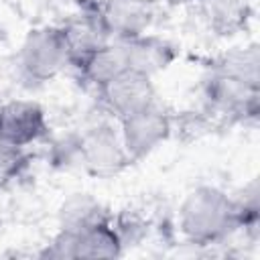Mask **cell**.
<instances>
[{"label": "cell", "instance_id": "8fae6325", "mask_svg": "<svg viewBox=\"0 0 260 260\" xmlns=\"http://www.w3.org/2000/svg\"><path fill=\"white\" fill-rule=\"evenodd\" d=\"M81 81H85L93 91H98L102 85H106L116 75L128 71L124 45L120 39L108 41L104 47L93 51L89 57H85L79 65L73 67Z\"/></svg>", "mask_w": 260, "mask_h": 260}, {"label": "cell", "instance_id": "8992f818", "mask_svg": "<svg viewBox=\"0 0 260 260\" xmlns=\"http://www.w3.org/2000/svg\"><path fill=\"white\" fill-rule=\"evenodd\" d=\"M95 95L102 110L116 122L158 102L152 77L130 69L102 85Z\"/></svg>", "mask_w": 260, "mask_h": 260}, {"label": "cell", "instance_id": "9c48e42d", "mask_svg": "<svg viewBox=\"0 0 260 260\" xmlns=\"http://www.w3.org/2000/svg\"><path fill=\"white\" fill-rule=\"evenodd\" d=\"M98 10L112 39H134L150 32L156 0H100Z\"/></svg>", "mask_w": 260, "mask_h": 260}, {"label": "cell", "instance_id": "52a82bcc", "mask_svg": "<svg viewBox=\"0 0 260 260\" xmlns=\"http://www.w3.org/2000/svg\"><path fill=\"white\" fill-rule=\"evenodd\" d=\"M59 30L69 55V67L79 65L85 57L112 41L98 4L75 8V12L63 24H59Z\"/></svg>", "mask_w": 260, "mask_h": 260}, {"label": "cell", "instance_id": "2e32d148", "mask_svg": "<svg viewBox=\"0 0 260 260\" xmlns=\"http://www.w3.org/2000/svg\"><path fill=\"white\" fill-rule=\"evenodd\" d=\"M238 217H240V234L248 242H258L260 236V187L258 179H250L244 189L234 195Z\"/></svg>", "mask_w": 260, "mask_h": 260}, {"label": "cell", "instance_id": "ffe728a7", "mask_svg": "<svg viewBox=\"0 0 260 260\" xmlns=\"http://www.w3.org/2000/svg\"><path fill=\"white\" fill-rule=\"evenodd\" d=\"M63 2H67V4H71V6H75V8H83V6L98 4L100 0H63Z\"/></svg>", "mask_w": 260, "mask_h": 260}, {"label": "cell", "instance_id": "277c9868", "mask_svg": "<svg viewBox=\"0 0 260 260\" xmlns=\"http://www.w3.org/2000/svg\"><path fill=\"white\" fill-rule=\"evenodd\" d=\"M118 132L130 162H140L173 136L175 118L156 102L118 120Z\"/></svg>", "mask_w": 260, "mask_h": 260}, {"label": "cell", "instance_id": "4fadbf2b", "mask_svg": "<svg viewBox=\"0 0 260 260\" xmlns=\"http://www.w3.org/2000/svg\"><path fill=\"white\" fill-rule=\"evenodd\" d=\"M112 219L100 199L89 193H71L57 209V223L61 230L79 234L100 221Z\"/></svg>", "mask_w": 260, "mask_h": 260}, {"label": "cell", "instance_id": "5b68a950", "mask_svg": "<svg viewBox=\"0 0 260 260\" xmlns=\"http://www.w3.org/2000/svg\"><path fill=\"white\" fill-rule=\"evenodd\" d=\"M120 132L110 122H95L79 132V167L98 179H112L130 167Z\"/></svg>", "mask_w": 260, "mask_h": 260}, {"label": "cell", "instance_id": "ac0fdd59", "mask_svg": "<svg viewBox=\"0 0 260 260\" xmlns=\"http://www.w3.org/2000/svg\"><path fill=\"white\" fill-rule=\"evenodd\" d=\"M24 152L26 148L12 144L0 130V177L16 175L24 165Z\"/></svg>", "mask_w": 260, "mask_h": 260}, {"label": "cell", "instance_id": "3957f363", "mask_svg": "<svg viewBox=\"0 0 260 260\" xmlns=\"http://www.w3.org/2000/svg\"><path fill=\"white\" fill-rule=\"evenodd\" d=\"M16 65L30 83H49L69 67V55L59 24L30 28L18 49Z\"/></svg>", "mask_w": 260, "mask_h": 260}, {"label": "cell", "instance_id": "9a60e30c", "mask_svg": "<svg viewBox=\"0 0 260 260\" xmlns=\"http://www.w3.org/2000/svg\"><path fill=\"white\" fill-rule=\"evenodd\" d=\"M207 67L240 77L252 85H260V49L256 43L228 49L217 55Z\"/></svg>", "mask_w": 260, "mask_h": 260}, {"label": "cell", "instance_id": "ba28073f", "mask_svg": "<svg viewBox=\"0 0 260 260\" xmlns=\"http://www.w3.org/2000/svg\"><path fill=\"white\" fill-rule=\"evenodd\" d=\"M0 130L16 146L28 148L49 136L45 108L35 100H10L0 106Z\"/></svg>", "mask_w": 260, "mask_h": 260}, {"label": "cell", "instance_id": "e0dca14e", "mask_svg": "<svg viewBox=\"0 0 260 260\" xmlns=\"http://www.w3.org/2000/svg\"><path fill=\"white\" fill-rule=\"evenodd\" d=\"M41 258L49 260H73L77 258V234L67 232V230H57L53 238L39 250Z\"/></svg>", "mask_w": 260, "mask_h": 260}, {"label": "cell", "instance_id": "7c38bea8", "mask_svg": "<svg viewBox=\"0 0 260 260\" xmlns=\"http://www.w3.org/2000/svg\"><path fill=\"white\" fill-rule=\"evenodd\" d=\"M197 6L209 30L219 37L242 32L254 14V0H199Z\"/></svg>", "mask_w": 260, "mask_h": 260}, {"label": "cell", "instance_id": "44dd1931", "mask_svg": "<svg viewBox=\"0 0 260 260\" xmlns=\"http://www.w3.org/2000/svg\"><path fill=\"white\" fill-rule=\"evenodd\" d=\"M0 41H2V28H0Z\"/></svg>", "mask_w": 260, "mask_h": 260}, {"label": "cell", "instance_id": "5bb4252c", "mask_svg": "<svg viewBox=\"0 0 260 260\" xmlns=\"http://www.w3.org/2000/svg\"><path fill=\"white\" fill-rule=\"evenodd\" d=\"M124 250L112 219L100 221L77 234V258H118Z\"/></svg>", "mask_w": 260, "mask_h": 260}, {"label": "cell", "instance_id": "7a4b0ae2", "mask_svg": "<svg viewBox=\"0 0 260 260\" xmlns=\"http://www.w3.org/2000/svg\"><path fill=\"white\" fill-rule=\"evenodd\" d=\"M205 114L230 124H256L260 114V85L207 67L201 77Z\"/></svg>", "mask_w": 260, "mask_h": 260}, {"label": "cell", "instance_id": "30bf717a", "mask_svg": "<svg viewBox=\"0 0 260 260\" xmlns=\"http://www.w3.org/2000/svg\"><path fill=\"white\" fill-rule=\"evenodd\" d=\"M126 53V63L130 71L144 73L154 77L160 71H167L179 57V49L165 37L146 32L134 39H120Z\"/></svg>", "mask_w": 260, "mask_h": 260}, {"label": "cell", "instance_id": "6da1fadb", "mask_svg": "<svg viewBox=\"0 0 260 260\" xmlns=\"http://www.w3.org/2000/svg\"><path fill=\"white\" fill-rule=\"evenodd\" d=\"M177 230L195 248L228 244L240 234V217L234 195L215 185H197L177 209Z\"/></svg>", "mask_w": 260, "mask_h": 260}, {"label": "cell", "instance_id": "d6986e66", "mask_svg": "<svg viewBox=\"0 0 260 260\" xmlns=\"http://www.w3.org/2000/svg\"><path fill=\"white\" fill-rule=\"evenodd\" d=\"M160 4L165 6H171V8H185V6H197L199 0H158Z\"/></svg>", "mask_w": 260, "mask_h": 260}]
</instances>
